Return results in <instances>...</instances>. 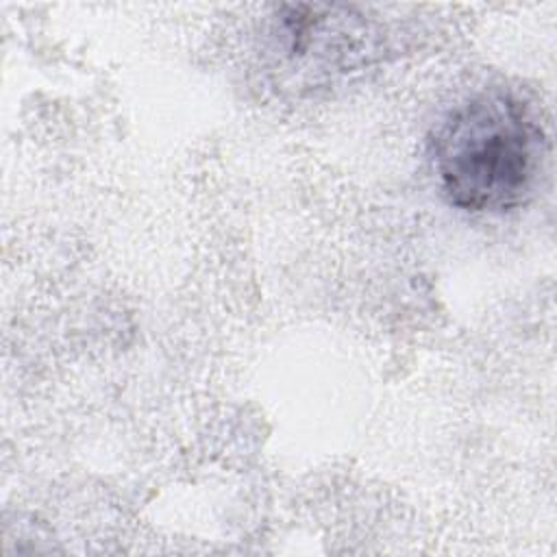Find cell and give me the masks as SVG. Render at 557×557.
Instances as JSON below:
<instances>
[{"mask_svg":"<svg viewBox=\"0 0 557 557\" xmlns=\"http://www.w3.org/2000/svg\"><path fill=\"white\" fill-rule=\"evenodd\" d=\"M546 157L537 113L520 96L487 89L453 107L429 139V159L448 205L503 213L535 191Z\"/></svg>","mask_w":557,"mask_h":557,"instance_id":"6da1fadb","label":"cell"}]
</instances>
